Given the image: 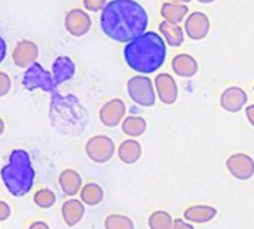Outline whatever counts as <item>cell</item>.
<instances>
[{
	"label": "cell",
	"mask_w": 254,
	"mask_h": 229,
	"mask_svg": "<svg viewBox=\"0 0 254 229\" xmlns=\"http://www.w3.org/2000/svg\"><path fill=\"white\" fill-rule=\"evenodd\" d=\"M100 25L109 39L128 43L147 30L149 15L135 0H112L101 10Z\"/></svg>",
	"instance_id": "obj_1"
},
{
	"label": "cell",
	"mask_w": 254,
	"mask_h": 229,
	"mask_svg": "<svg viewBox=\"0 0 254 229\" xmlns=\"http://www.w3.org/2000/svg\"><path fill=\"white\" fill-rule=\"evenodd\" d=\"M124 58L129 69L147 76L164 66L167 60V45L159 33L146 30L125 45Z\"/></svg>",
	"instance_id": "obj_2"
},
{
	"label": "cell",
	"mask_w": 254,
	"mask_h": 229,
	"mask_svg": "<svg viewBox=\"0 0 254 229\" xmlns=\"http://www.w3.org/2000/svg\"><path fill=\"white\" fill-rule=\"evenodd\" d=\"M0 176L10 195L16 198L27 195L34 183V168L27 151L13 149Z\"/></svg>",
	"instance_id": "obj_3"
},
{
	"label": "cell",
	"mask_w": 254,
	"mask_h": 229,
	"mask_svg": "<svg viewBox=\"0 0 254 229\" xmlns=\"http://www.w3.org/2000/svg\"><path fill=\"white\" fill-rule=\"evenodd\" d=\"M127 91L129 98L141 107H153L156 104V94L152 79L146 75H135L128 79Z\"/></svg>",
	"instance_id": "obj_4"
},
{
	"label": "cell",
	"mask_w": 254,
	"mask_h": 229,
	"mask_svg": "<svg viewBox=\"0 0 254 229\" xmlns=\"http://www.w3.org/2000/svg\"><path fill=\"white\" fill-rule=\"evenodd\" d=\"M22 86L28 91H34V89H42L45 92L57 91V85L52 79L51 72H48L37 61L25 69V73L22 76Z\"/></svg>",
	"instance_id": "obj_5"
},
{
	"label": "cell",
	"mask_w": 254,
	"mask_h": 229,
	"mask_svg": "<svg viewBox=\"0 0 254 229\" xmlns=\"http://www.w3.org/2000/svg\"><path fill=\"white\" fill-rule=\"evenodd\" d=\"M85 152H86L88 158L92 162H95V164H106V162H109L113 158V155L116 152V148H115V142L109 136L100 134V136L91 137L86 142Z\"/></svg>",
	"instance_id": "obj_6"
},
{
	"label": "cell",
	"mask_w": 254,
	"mask_h": 229,
	"mask_svg": "<svg viewBox=\"0 0 254 229\" xmlns=\"http://www.w3.org/2000/svg\"><path fill=\"white\" fill-rule=\"evenodd\" d=\"M64 27L73 37H82L89 33L92 27V18L83 9H70L64 16Z\"/></svg>",
	"instance_id": "obj_7"
},
{
	"label": "cell",
	"mask_w": 254,
	"mask_h": 229,
	"mask_svg": "<svg viewBox=\"0 0 254 229\" xmlns=\"http://www.w3.org/2000/svg\"><path fill=\"white\" fill-rule=\"evenodd\" d=\"M210 18L199 10H195L192 13H188L185 18V36H188L192 40H202L210 33Z\"/></svg>",
	"instance_id": "obj_8"
},
{
	"label": "cell",
	"mask_w": 254,
	"mask_h": 229,
	"mask_svg": "<svg viewBox=\"0 0 254 229\" xmlns=\"http://www.w3.org/2000/svg\"><path fill=\"white\" fill-rule=\"evenodd\" d=\"M125 113H127V106H125L124 100L112 98L101 106V109L98 112V118L104 127L115 128L122 122V119L125 118Z\"/></svg>",
	"instance_id": "obj_9"
},
{
	"label": "cell",
	"mask_w": 254,
	"mask_h": 229,
	"mask_svg": "<svg viewBox=\"0 0 254 229\" xmlns=\"http://www.w3.org/2000/svg\"><path fill=\"white\" fill-rule=\"evenodd\" d=\"M153 88H155V94L159 97V100L164 104L171 106V104H174L177 101L179 86H177L176 79L170 73H159L155 77Z\"/></svg>",
	"instance_id": "obj_10"
},
{
	"label": "cell",
	"mask_w": 254,
	"mask_h": 229,
	"mask_svg": "<svg viewBox=\"0 0 254 229\" xmlns=\"http://www.w3.org/2000/svg\"><path fill=\"white\" fill-rule=\"evenodd\" d=\"M39 57V46L33 40L22 39L16 43L13 52H12V61L19 69H27L33 63L37 61Z\"/></svg>",
	"instance_id": "obj_11"
},
{
	"label": "cell",
	"mask_w": 254,
	"mask_h": 229,
	"mask_svg": "<svg viewBox=\"0 0 254 229\" xmlns=\"http://www.w3.org/2000/svg\"><path fill=\"white\" fill-rule=\"evenodd\" d=\"M226 168L235 179L249 180L254 174V161L247 153H235L228 158Z\"/></svg>",
	"instance_id": "obj_12"
},
{
	"label": "cell",
	"mask_w": 254,
	"mask_h": 229,
	"mask_svg": "<svg viewBox=\"0 0 254 229\" xmlns=\"http://www.w3.org/2000/svg\"><path fill=\"white\" fill-rule=\"evenodd\" d=\"M247 103H249V95L244 88L229 86L223 89V92L220 94V106L226 112L238 113L247 106Z\"/></svg>",
	"instance_id": "obj_13"
},
{
	"label": "cell",
	"mask_w": 254,
	"mask_h": 229,
	"mask_svg": "<svg viewBox=\"0 0 254 229\" xmlns=\"http://www.w3.org/2000/svg\"><path fill=\"white\" fill-rule=\"evenodd\" d=\"M74 73H76V64L70 57L60 55L54 60L51 75H52V79H54L57 86L73 79Z\"/></svg>",
	"instance_id": "obj_14"
},
{
	"label": "cell",
	"mask_w": 254,
	"mask_h": 229,
	"mask_svg": "<svg viewBox=\"0 0 254 229\" xmlns=\"http://www.w3.org/2000/svg\"><path fill=\"white\" fill-rule=\"evenodd\" d=\"M171 69L177 76L190 79L198 73L199 64H198L196 58L189 54H177L171 60Z\"/></svg>",
	"instance_id": "obj_15"
},
{
	"label": "cell",
	"mask_w": 254,
	"mask_h": 229,
	"mask_svg": "<svg viewBox=\"0 0 254 229\" xmlns=\"http://www.w3.org/2000/svg\"><path fill=\"white\" fill-rule=\"evenodd\" d=\"M61 215L67 227H76L85 216V206L76 198L67 200L61 207Z\"/></svg>",
	"instance_id": "obj_16"
},
{
	"label": "cell",
	"mask_w": 254,
	"mask_h": 229,
	"mask_svg": "<svg viewBox=\"0 0 254 229\" xmlns=\"http://www.w3.org/2000/svg\"><path fill=\"white\" fill-rule=\"evenodd\" d=\"M58 183H60L61 191L67 197H74L79 194V191L82 188V177L76 170L67 168L64 171H61V174L58 177Z\"/></svg>",
	"instance_id": "obj_17"
},
{
	"label": "cell",
	"mask_w": 254,
	"mask_h": 229,
	"mask_svg": "<svg viewBox=\"0 0 254 229\" xmlns=\"http://www.w3.org/2000/svg\"><path fill=\"white\" fill-rule=\"evenodd\" d=\"M159 36L164 39L165 45L177 48L185 43V31L180 24H171L167 21L159 22Z\"/></svg>",
	"instance_id": "obj_18"
},
{
	"label": "cell",
	"mask_w": 254,
	"mask_h": 229,
	"mask_svg": "<svg viewBox=\"0 0 254 229\" xmlns=\"http://www.w3.org/2000/svg\"><path fill=\"white\" fill-rule=\"evenodd\" d=\"M189 13L188 4L182 3H173V1H165L161 7V16L164 21L171 22V24H182L185 18Z\"/></svg>",
	"instance_id": "obj_19"
},
{
	"label": "cell",
	"mask_w": 254,
	"mask_h": 229,
	"mask_svg": "<svg viewBox=\"0 0 254 229\" xmlns=\"http://www.w3.org/2000/svg\"><path fill=\"white\" fill-rule=\"evenodd\" d=\"M217 216V210L211 206H192L185 210V219L192 224H207Z\"/></svg>",
	"instance_id": "obj_20"
},
{
	"label": "cell",
	"mask_w": 254,
	"mask_h": 229,
	"mask_svg": "<svg viewBox=\"0 0 254 229\" xmlns=\"http://www.w3.org/2000/svg\"><path fill=\"white\" fill-rule=\"evenodd\" d=\"M118 156L124 164H135L140 158H141V145L134 140V139H128L124 140L119 148H118Z\"/></svg>",
	"instance_id": "obj_21"
},
{
	"label": "cell",
	"mask_w": 254,
	"mask_h": 229,
	"mask_svg": "<svg viewBox=\"0 0 254 229\" xmlns=\"http://www.w3.org/2000/svg\"><path fill=\"white\" fill-rule=\"evenodd\" d=\"M122 131L125 136L128 137H132V139H137V137H141L146 130H147V121L143 118V116H127L122 119Z\"/></svg>",
	"instance_id": "obj_22"
},
{
	"label": "cell",
	"mask_w": 254,
	"mask_h": 229,
	"mask_svg": "<svg viewBox=\"0 0 254 229\" xmlns=\"http://www.w3.org/2000/svg\"><path fill=\"white\" fill-rule=\"evenodd\" d=\"M80 200L88 207H95L104 200V191L98 183H88L80 188Z\"/></svg>",
	"instance_id": "obj_23"
},
{
	"label": "cell",
	"mask_w": 254,
	"mask_h": 229,
	"mask_svg": "<svg viewBox=\"0 0 254 229\" xmlns=\"http://www.w3.org/2000/svg\"><path fill=\"white\" fill-rule=\"evenodd\" d=\"M173 218L165 210H156L149 216V228L150 229H170L173 225Z\"/></svg>",
	"instance_id": "obj_24"
},
{
	"label": "cell",
	"mask_w": 254,
	"mask_h": 229,
	"mask_svg": "<svg viewBox=\"0 0 254 229\" xmlns=\"http://www.w3.org/2000/svg\"><path fill=\"white\" fill-rule=\"evenodd\" d=\"M33 201H34V204H36L37 207L46 210V209H51V207L55 206V203H57V195H55L51 189L43 188V189H39V191L34 194Z\"/></svg>",
	"instance_id": "obj_25"
},
{
	"label": "cell",
	"mask_w": 254,
	"mask_h": 229,
	"mask_svg": "<svg viewBox=\"0 0 254 229\" xmlns=\"http://www.w3.org/2000/svg\"><path fill=\"white\" fill-rule=\"evenodd\" d=\"M106 229H135L134 222L124 215H109L104 221Z\"/></svg>",
	"instance_id": "obj_26"
},
{
	"label": "cell",
	"mask_w": 254,
	"mask_h": 229,
	"mask_svg": "<svg viewBox=\"0 0 254 229\" xmlns=\"http://www.w3.org/2000/svg\"><path fill=\"white\" fill-rule=\"evenodd\" d=\"M10 88H12V80L9 75L4 72H0V98L6 97L10 92Z\"/></svg>",
	"instance_id": "obj_27"
},
{
	"label": "cell",
	"mask_w": 254,
	"mask_h": 229,
	"mask_svg": "<svg viewBox=\"0 0 254 229\" xmlns=\"http://www.w3.org/2000/svg\"><path fill=\"white\" fill-rule=\"evenodd\" d=\"M107 0H83V7L86 12H100L106 6Z\"/></svg>",
	"instance_id": "obj_28"
},
{
	"label": "cell",
	"mask_w": 254,
	"mask_h": 229,
	"mask_svg": "<svg viewBox=\"0 0 254 229\" xmlns=\"http://www.w3.org/2000/svg\"><path fill=\"white\" fill-rule=\"evenodd\" d=\"M10 206L4 201H0V222H4L10 216Z\"/></svg>",
	"instance_id": "obj_29"
},
{
	"label": "cell",
	"mask_w": 254,
	"mask_h": 229,
	"mask_svg": "<svg viewBox=\"0 0 254 229\" xmlns=\"http://www.w3.org/2000/svg\"><path fill=\"white\" fill-rule=\"evenodd\" d=\"M170 229H195L192 224L189 222H183V219H174L173 221V225Z\"/></svg>",
	"instance_id": "obj_30"
},
{
	"label": "cell",
	"mask_w": 254,
	"mask_h": 229,
	"mask_svg": "<svg viewBox=\"0 0 254 229\" xmlns=\"http://www.w3.org/2000/svg\"><path fill=\"white\" fill-rule=\"evenodd\" d=\"M6 54H7V45H6V40L0 36V64L4 61Z\"/></svg>",
	"instance_id": "obj_31"
},
{
	"label": "cell",
	"mask_w": 254,
	"mask_h": 229,
	"mask_svg": "<svg viewBox=\"0 0 254 229\" xmlns=\"http://www.w3.org/2000/svg\"><path fill=\"white\" fill-rule=\"evenodd\" d=\"M28 229H51L49 228V225L46 224V222H43V221H36V222H33Z\"/></svg>",
	"instance_id": "obj_32"
},
{
	"label": "cell",
	"mask_w": 254,
	"mask_h": 229,
	"mask_svg": "<svg viewBox=\"0 0 254 229\" xmlns=\"http://www.w3.org/2000/svg\"><path fill=\"white\" fill-rule=\"evenodd\" d=\"M254 106L253 104H250L249 107H247V110H246V115H247V118H249V122L254 125Z\"/></svg>",
	"instance_id": "obj_33"
},
{
	"label": "cell",
	"mask_w": 254,
	"mask_h": 229,
	"mask_svg": "<svg viewBox=\"0 0 254 229\" xmlns=\"http://www.w3.org/2000/svg\"><path fill=\"white\" fill-rule=\"evenodd\" d=\"M3 133H4V121L0 118V136H3Z\"/></svg>",
	"instance_id": "obj_34"
},
{
	"label": "cell",
	"mask_w": 254,
	"mask_h": 229,
	"mask_svg": "<svg viewBox=\"0 0 254 229\" xmlns=\"http://www.w3.org/2000/svg\"><path fill=\"white\" fill-rule=\"evenodd\" d=\"M167 1H173V3H182V4H188L190 0H167Z\"/></svg>",
	"instance_id": "obj_35"
},
{
	"label": "cell",
	"mask_w": 254,
	"mask_h": 229,
	"mask_svg": "<svg viewBox=\"0 0 254 229\" xmlns=\"http://www.w3.org/2000/svg\"><path fill=\"white\" fill-rule=\"evenodd\" d=\"M199 3H204V4H210V3H213V1H216V0H198Z\"/></svg>",
	"instance_id": "obj_36"
}]
</instances>
